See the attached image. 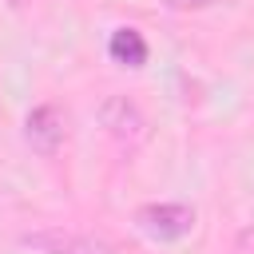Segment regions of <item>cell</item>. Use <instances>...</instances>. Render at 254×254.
I'll use <instances>...</instances> for the list:
<instances>
[{
    "mask_svg": "<svg viewBox=\"0 0 254 254\" xmlns=\"http://www.w3.org/2000/svg\"><path fill=\"white\" fill-rule=\"evenodd\" d=\"M171 4H202V0H171Z\"/></svg>",
    "mask_w": 254,
    "mask_h": 254,
    "instance_id": "obj_7",
    "label": "cell"
},
{
    "mask_svg": "<svg viewBox=\"0 0 254 254\" xmlns=\"http://www.w3.org/2000/svg\"><path fill=\"white\" fill-rule=\"evenodd\" d=\"M135 222L155 242H179L194 230V210L187 202H147V206H139Z\"/></svg>",
    "mask_w": 254,
    "mask_h": 254,
    "instance_id": "obj_2",
    "label": "cell"
},
{
    "mask_svg": "<svg viewBox=\"0 0 254 254\" xmlns=\"http://www.w3.org/2000/svg\"><path fill=\"white\" fill-rule=\"evenodd\" d=\"M24 139H28V147L36 155H56L60 143H64V119H60V111L52 103L32 107L28 119H24Z\"/></svg>",
    "mask_w": 254,
    "mask_h": 254,
    "instance_id": "obj_4",
    "label": "cell"
},
{
    "mask_svg": "<svg viewBox=\"0 0 254 254\" xmlns=\"http://www.w3.org/2000/svg\"><path fill=\"white\" fill-rule=\"evenodd\" d=\"M238 254H254V226L238 230Z\"/></svg>",
    "mask_w": 254,
    "mask_h": 254,
    "instance_id": "obj_6",
    "label": "cell"
},
{
    "mask_svg": "<svg viewBox=\"0 0 254 254\" xmlns=\"http://www.w3.org/2000/svg\"><path fill=\"white\" fill-rule=\"evenodd\" d=\"M99 123H103V131H107L119 147H139V143H147V135H151V123H147L143 107H139L135 99H127V95H107V99L99 103Z\"/></svg>",
    "mask_w": 254,
    "mask_h": 254,
    "instance_id": "obj_1",
    "label": "cell"
},
{
    "mask_svg": "<svg viewBox=\"0 0 254 254\" xmlns=\"http://www.w3.org/2000/svg\"><path fill=\"white\" fill-rule=\"evenodd\" d=\"M107 56L123 67H143L147 64V40L139 28H115L107 40Z\"/></svg>",
    "mask_w": 254,
    "mask_h": 254,
    "instance_id": "obj_5",
    "label": "cell"
},
{
    "mask_svg": "<svg viewBox=\"0 0 254 254\" xmlns=\"http://www.w3.org/2000/svg\"><path fill=\"white\" fill-rule=\"evenodd\" d=\"M24 246L36 254H115L107 242L91 234H75V230H32L24 234Z\"/></svg>",
    "mask_w": 254,
    "mask_h": 254,
    "instance_id": "obj_3",
    "label": "cell"
}]
</instances>
